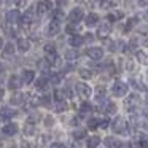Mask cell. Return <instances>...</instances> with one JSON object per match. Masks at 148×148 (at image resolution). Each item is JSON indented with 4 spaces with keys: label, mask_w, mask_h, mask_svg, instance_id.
<instances>
[{
    "label": "cell",
    "mask_w": 148,
    "mask_h": 148,
    "mask_svg": "<svg viewBox=\"0 0 148 148\" xmlns=\"http://www.w3.org/2000/svg\"><path fill=\"white\" fill-rule=\"evenodd\" d=\"M38 67L42 72H49V67H51V64H49L48 59H42V61L38 62Z\"/></svg>",
    "instance_id": "obj_25"
},
{
    "label": "cell",
    "mask_w": 148,
    "mask_h": 148,
    "mask_svg": "<svg viewBox=\"0 0 148 148\" xmlns=\"http://www.w3.org/2000/svg\"><path fill=\"white\" fill-rule=\"evenodd\" d=\"M3 72H5V67H3L2 64H0V80L3 78Z\"/></svg>",
    "instance_id": "obj_50"
},
{
    "label": "cell",
    "mask_w": 148,
    "mask_h": 148,
    "mask_svg": "<svg viewBox=\"0 0 148 148\" xmlns=\"http://www.w3.org/2000/svg\"><path fill=\"white\" fill-rule=\"evenodd\" d=\"M19 19H21V14H19V11H18V10H10L7 13V23L18 24V23H19Z\"/></svg>",
    "instance_id": "obj_9"
},
{
    "label": "cell",
    "mask_w": 148,
    "mask_h": 148,
    "mask_svg": "<svg viewBox=\"0 0 148 148\" xmlns=\"http://www.w3.org/2000/svg\"><path fill=\"white\" fill-rule=\"evenodd\" d=\"M49 61V64L51 65H59L61 64V61H59V56L56 54V53H53V54H48V58H46Z\"/></svg>",
    "instance_id": "obj_26"
},
{
    "label": "cell",
    "mask_w": 148,
    "mask_h": 148,
    "mask_svg": "<svg viewBox=\"0 0 148 148\" xmlns=\"http://www.w3.org/2000/svg\"><path fill=\"white\" fill-rule=\"evenodd\" d=\"M23 78H19V77H16V75H13V77L8 80V88L10 89H19L21 86H23Z\"/></svg>",
    "instance_id": "obj_11"
},
{
    "label": "cell",
    "mask_w": 148,
    "mask_h": 148,
    "mask_svg": "<svg viewBox=\"0 0 148 148\" xmlns=\"http://www.w3.org/2000/svg\"><path fill=\"white\" fill-rule=\"evenodd\" d=\"M13 115H14V112H13V110H10L8 107H3V108L0 110V116H2V118H5V119H10Z\"/></svg>",
    "instance_id": "obj_24"
},
{
    "label": "cell",
    "mask_w": 148,
    "mask_h": 148,
    "mask_svg": "<svg viewBox=\"0 0 148 148\" xmlns=\"http://www.w3.org/2000/svg\"><path fill=\"white\" fill-rule=\"evenodd\" d=\"M83 18H84V13H83L81 8H73V10L70 11V14H69V21H70L72 24H78Z\"/></svg>",
    "instance_id": "obj_4"
},
{
    "label": "cell",
    "mask_w": 148,
    "mask_h": 148,
    "mask_svg": "<svg viewBox=\"0 0 148 148\" xmlns=\"http://www.w3.org/2000/svg\"><path fill=\"white\" fill-rule=\"evenodd\" d=\"M24 99H26V94L14 92L13 96H11V99H10V103H11V105H21V103L24 102Z\"/></svg>",
    "instance_id": "obj_14"
},
{
    "label": "cell",
    "mask_w": 148,
    "mask_h": 148,
    "mask_svg": "<svg viewBox=\"0 0 148 148\" xmlns=\"http://www.w3.org/2000/svg\"><path fill=\"white\" fill-rule=\"evenodd\" d=\"M80 77L84 78V80H89V78H92V72L88 70V69H81V70H80Z\"/></svg>",
    "instance_id": "obj_31"
},
{
    "label": "cell",
    "mask_w": 148,
    "mask_h": 148,
    "mask_svg": "<svg viewBox=\"0 0 148 148\" xmlns=\"http://www.w3.org/2000/svg\"><path fill=\"white\" fill-rule=\"evenodd\" d=\"M143 113H145V116H147V118H148V108H147V110H145V112H143Z\"/></svg>",
    "instance_id": "obj_56"
},
{
    "label": "cell",
    "mask_w": 148,
    "mask_h": 148,
    "mask_svg": "<svg viewBox=\"0 0 148 148\" xmlns=\"http://www.w3.org/2000/svg\"><path fill=\"white\" fill-rule=\"evenodd\" d=\"M59 21H56V19H53L51 23L48 24V35L49 37H54V35H58L59 34Z\"/></svg>",
    "instance_id": "obj_12"
},
{
    "label": "cell",
    "mask_w": 148,
    "mask_h": 148,
    "mask_svg": "<svg viewBox=\"0 0 148 148\" xmlns=\"http://www.w3.org/2000/svg\"><path fill=\"white\" fill-rule=\"evenodd\" d=\"M3 96H5V91L0 88V102H2V99H3Z\"/></svg>",
    "instance_id": "obj_51"
},
{
    "label": "cell",
    "mask_w": 148,
    "mask_h": 148,
    "mask_svg": "<svg viewBox=\"0 0 148 148\" xmlns=\"http://www.w3.org/2000/svg\"><path fill=\"white\" fill-rule=\"evenodd\" d=\"M108 118H100L99 119V127H102V129H105V127H108Z\"/></svg>",
    "instance_id": "obj_41"
},
{
    "label": "cell",
    "mask_w": 148,
    "mask_h": 148,
    "mask_svg": "<svg viewBox=\"0 0 148 148\" xmlns=\"http://www.w3.org/2000/svg\"><path fill=\"white\" fill-rule=\"evenodd\" d=\"M49 148H67V147H65L64 143H53Z\"/></svg>",
    "instance_id": "obj_48"
},
{
    "label": "cell",
    "mask_w": 148,
    "mask_h": 148,
    "mask_svg": "<svg viewBox=\"0 0 148 148\" xmlns=\"http://www.w3.org/2000/svg\"><path fill=\"white\" fill-rule=\"evenodd\" d=\"M45 124L46 126H48V127H49V126H53V123H54V121H53V118H51V116H46V119H45Z\"/></svg>",
    "instance_id": "obj_47"
},
{
    "label": "cell",
    "mask_w": 148,
    "mask_h": 148,
    "mask_svg": "<svg viewBox=\"0 0 148 148\" xmlns=\"http://www.w3.org/2000/svg\"><path fill=\"white\" fill-rule=\"evenodd\" d=\"M54 97H56V100H64L65 99V92L61 91V89H56L54 91Z\"/></svg>",
    "instance_id": "obj_36"
},
{
    "label": "cell",
    "mask_w": 148,
    "mask_h": 148,
    "mask_svg": "<svg viewBox=\"0 0 148 148\" xmlns=\"http://www.w3.org/2000/svg\"><path fill=\"white\" fill-rule=\"evenodd\" d=\"M18 48H19V51H23V53L29 51V48H30L29 40H26V38H19V40H18Z\"/></svg>",
    "instance_id": "obj_18"
},
{
    "label": "cell",
    "mask_w": 148,
    "mask_h": 148,
    "mask_svg": "<svg viewBox=\"0 0 148 148\" xmlns=\"http://www.w3.org/2000/svg\"><path fill=\"white\" fill-rule=\"evenodd\" d=\"M23 81L26 84H29V83H32L34 81V78H35V72H32V70H24L23 72Z\"/></svg>",
    "instance_id": "obj_16"
},
{
    "label": "cell",
    "mask_w": 148,
    "mask_h": 148,
    "mask_svg": "<svg viewBox=\"0 0 148 148\" xmlns=\"http://www.w3.org/2000/svg\"><path fill=\"white\" fill-rule=\"evenodd\" d=\"M65 110H67V103L64 100H58V103H56V112H65Z\"/></svg>",
    "instance_id": "obj_32"
},
{
    "label": "cell",
    "mask_w": 148,
    "mask_h": 148,
    "mask_svg": "<svg viewBox=\"0 0 148 148\" xmlns=\"http://www.w3.org/2000/svg\"><path fill=\"white\" fill-rule=\"evenodd\" d=\"M35 88L40 91H46L48 89V80H46V78H38L37 83H35Z\"/></svg>",
    "instance_id": "obj_21"
},
{
    "label": "cell",
    "mask_w": 148,
    "mask_h": 148,
    "mask_svg": "<svg viewBox=\"0 0 148 148\" xmlns=\"http://www.w3.org/2000/svg\"><path fill=\"white\" fill-rule=\"evenodd\" d=\"M137 3L140 7H148V0H137Z\"/></svg>",
    "instance_id": "obj_49"
},
{
    "label": "cell",
    "mask_w": 148,
    "mask_h": 148,
    "mask_svg": "<svg viewBox=\"0 0 148 148\" xmlns=\"http://www.w3.org/2000/svg\"><path fill=\"white\" fill-rule=\"evenodd\" d=\"M14 3H16L18 8H24L27 5V0H14Z\"/></svg>",
    "instance_id": "obj_45"
},
{
    "label": "cell",
    "mask_w": 148,
    "mask_h": 148,
    "mask_svg": "<svg viewBox=\"0 0 148 148\" xmlns=\"http://www.w3.org/2000/svg\"><path fill=\"white\" fill-rule=\"evenodd\" d=\"M3 48H5V42L0 38V49H3Z\"/></svg>",
    "instance_id": "obj_52"
},
{
    "label": "cell",
    "mask_w": 148,
    "mask_h": 148,
    "mask_svg": "<svg viewBox=\"0 0 148 148\" xmlns=\"http://www.w3.org/2000/svg\"><path fill=\"white\" fill-rule=\"evenodd\" d=\"M53 8V3L51 0H42V2H38V5H37V13L38 14H46L49 13Z\"/></svg>",
    "instance_id": "obj_5"
},
{
    "label": "cell",
    "mask_w": 148,
    "mask_h": 148,
    "mask_svg": "<svg viewBox=\"0 0 148 148\" xmlns=\"http://www.w3.org/2000/svg\"><path fill=\"white\" fill-rule=\"evenodd\" d=\"M137 59H138V62H142V64L148 65V56L145 54L143 51H138V53H137Z\"/></svg>",
    "instance_id": "obj_30"
},
{
    "label": "cell",
    "mask_w": 148,
    "mask_h": 148,
    "mask_svg": "<svg viewBox=\"0 0 148 148\" xmlns=\"http://www.w3.org/2000/svg\"><path fill=\"white\" fill-rule=\"evenodd\" d=\"M35 11H37V8H29V10L24 13V16H23V23L26 24V26H29V24H35Z\"/></svg>",
    "instance_id": "obj_6"
},
{
    "label": "cell",
    "mask_w": 148,
    "mask_h": 148,
    "mask_svg": "<svg viewBox=\"0 0 148 148\" xmlns=\"http://www.w3.org/2000/svg\"><path fill=\"white\" fill-rule=\"evenodd\" d=\"M88 56H89L91 59H94V61H99V59H102V56H103V49L102 48H97V46L89 48V49H88Z\"/></svg>",
    "instance_id": "obj_8"
},
{
    "label": "cell",
    "mask_w": 148,
    "mask_h": 148,
    "mask_svg": "<svg viewBox=\"0 0 148 148\" xmlns=\"http://www.w3.org/2000/svg\"><path fill=\"white\" fill-rule=\"evenodd\" d=\"M84 135H86V131H84V129H77V131L73 132V137H75V138H78V140L84 138Z\"/></svg>",
    "instance_id": "obj_34"
},
{
    "label": "cell",
    "mask_w": 148,
    "mask_h": 148,
    "mask_svg": "<svg viewBox=\"0 0 148 148\" xmlns=\"http://www.w3.org/2000/svg\"><path fill=\"white\" fill-rule=\"evenodd\" d=\"M2 132H3L5 135H14V134L18 132V126L14 124V123H8L7 126H3Z\"/></svg>",
    "instance_id": "obj_15"
},
{
    "label": "cell",
    "mask_w": 148,
    "mask_h": 148,
    "mask_svg": "<svg viewBox=\"0 0 148 148\" xmlns=\"http://www.w3.org/2000/svg\"><path fill=\"white\" fill-rule=\"evenodd\" d=\"M138 143H140V148H148V137L147 135H142Z\"/></svg>",
    "instance_id": "obj_37"
},
{
    "label": "cell",
    "mask_w": 148,
    "mask_h": 148,
    "mask_svg": "<svg viewBox=\"0 0 148 148\" xmlns=\"http://www.w3.org/2000/svg\"><path fill=\"white\" fill-rule=\"evenodd\" d=\"M113 5V0H100V7L102 8H110Z\"/></svg>",
    "instance_id": "obj_42"
},
{
    "label": "cell",
    "mask_w": 148,
    "mask_h": 148,
    "mask_svg": "<svg viewBox=\"0 0 148 148\" xmlns=\"http://www.w3.org/2000/svg\"><path fill=\"white\" fill-rule=\"evenodd\" d=\"M97 23H99V16H97L96 13H89V14L86 16V26H88V27L96 26Z\"/></svg>",
    "instance_id": "obj_17"
},
{
    "label": "cell",
    "mask_w": 148,
    "mask_h": 148,
    "mask_svg": "<svg viewBox=\"0 0 148 148\" xmlns=\"http://www.w3.org/2000/svg\"><path fill=\"white\" fill-rule=\"evenodd\" d=\"M45 51L48 54H53V53H56V46L53 43H48V45H45Z\"/></svg>",
    "instance_id": "obj_39"
},
{
    "label": "cell",
    "mask_w": 148,
    "mask_h": 148,
    "mask_svg": "<svg viewBox=\"0 0 148 148\" xmlns=\"http://www.w3.org/2000/svg\"><path fill=\"white\" fill-rule=\"evenodd\" d=\"M13 53H14L13 43H7V45H5V48H3V58H11V56H13Z\"/></svg>",
    "instance_id": "obj_23"
},
{
    "label": "cell",
    "mask_w": 148,
    "mask_h": 148,
    "mask_svg": "<svg viewBox=\"0 0 148 148\" xmlns=\"http://www.w3.org/2000/svg\"><path fill=\"white\" fill-rule=\"evenodd\" d=\"M138 105H140V99H138V96H135V94H131V96L124 100V107L129 112H134Z\"/></svg>",
    "instance_id": "obj_3"
},
{
    "label": "cell",
    "mask_w": 148,
    "mask_h": 148,
    "mask_svg": "<svg viewBox=\"0 0 148 148\" xmlns=\"http://www.w3.org/2000/svg\"><path fill=\"white\" fill-rule=\"evenodd\" d=\"M24 134L26 135H34L35 134V126H34L32 119H29V121L26 123V126H24Z\"/></svg>",
    "instance_id": "obj_19"
},
{
    "label": "cell",
    "mask_w": 148,
    "mask_h": 148,
    "mask_svg": "<svg viewBox=\"0 0 148 148\" xmlns=\"http://www.w3.org/2000/svg\"><path fill=\"white\" fill-rule=\"evenodd\" d=\"M132 83H134V86L137 88V89H143V84H142L140 81H137V80H132Z\"/></svg>",
    "instance_id": "obj_46"
},
{
    "label": "cell",
    "mask_w": 148,
    "mask_h": 148,
    "mask_svg": "<svg viewBox=\"0 0 148 148\" xmlns=\"http://www.w3.org/2000/svg\"><path fill=\"white\" fill-rule=\"evenodd\" d=\"M54 19L56 21H62V19H64V13H62L61 10H56L54 11Z\"/></svg>",
    "instance_id": "obj_43"
},
{
    "label": "cell",
    "mask_w": 148,
    "mask_h": 148,
    "mask_svg": "<svg viewBox=\"0 0 148 148\" xmlns=\"http://www.w3.org/2000/svg\"><path fill=\"white\" fill-rule=\"evenodd\" d=\"M103 112L107 113H115L116 112V105L113 102H107L105 105H103Z\"/></svg>",
    "instance_id": "obj_28"
},
{
    "label": "cell",
    "mask_w": 148,
    "mask_h": 148,
    "mask_svg": "<svg viewBox=\"0 0 148 148\" xmlns=\"http://www.w3.org/2000/svg\"><path fill=\"white\" fill-rule=\"evenodd\" d=\"M88 126H89V129H96V127H99V119H89L88 121Z\"/></svg>",
    "instance_id": "obj_40"
},
{
    "label": "cell",
    "mask_w": 148,
    "mask_h": 148,
    "mask_svg": "<svg viewBox=\"0 0 148 148\" xmlns=\"http://www.w3.org/2000/svg\"><path fill=\"white\" fill-rule=\"evenodd\" d=\"M112 92H113V96H116V97L126 96V92H127V84L123 83V81H116L112 88Z\"/></svg>",
    "instance_id": "obj_2"
},
{
    "label": "cell",
    "mask_w": 148,
    "mask_h": 148,
    "mask_svg": "<svg viewBox=\"0 0 148 148\" xmlns=\"http://www.w3.org/2000/svg\"><path fill=\"white\" fill-rule=\"evenodd\" d=\"M99 143H100V137H97V135L89 137V138H88V142H86L88 148H97V145H99Z\"/></svg>",
    "instance_id": "obj_20"
},
{
    "label": "cell",
    "mask_w": 148,
    "mask_h": 148,
    "mask_svg": "<svg viewBox=\"0 0 148 148\" xmlns=\"http://www.w3.org/2000/svg\"><path fill=\"white\" fill-rule=\"evenodd\" d=\"M83 42H84V38L80 37V35H73V37H70V40H69V43H70L72 46H80V45H83Z\"/></svg>",
    "instance_id": "obj_22"
},
{
    "label": "cell",
    "mask_w": 148,
    "mask_h": 148,
    "mask_svg": "<svg viewBox=\"0 0 148 148\" xmlns=\"http://www.w3.org/2000/svg\"><path fill=\"white\" fill-rule=\"evenodd\" d=\"M77 92H78V96L80 97H83V99H88V97L91 96V88L88 86V84H84V83H77Z\"/></svg>",
    "instance_id": "obj_7"
},
{
    "label": "cell",
    "mask_w": 148,
    "mask_h": 148,
    "mask_svg": "<svg viewBox=\"0 0 148 148\" xmlns=\"http://www.w3.org/2000/svg\"><path fill=\"white\" fill-rule=\"evenodd\" d=\"M112 127H113V131H115L116 134H123V132H126V129H127V123L124 121V118L116 116V118L113 119Z\"/></svg>",
    "instance_id": "obj_1"
},
{
    "label": "cell",
    "mask_w": 148,
    "mask_h": 148,
    "mask_svg": "<svg viewBox=\"0 0 148 148\" xmlns=\"http://www.w3.org/2000/svg\"><path fill=\"white\" fill-rule=\"evenodd\" d=\"M80 110H81L83 113L91 112V105H89V103H86V102H83V103H81V107H80Z\"/></svg>",
    "instance_id": "obj_44"
},
{
    "label": "cell",
    "mask_w": 148,
    "mask_h": 148,
    "mask_svg": "<svg viewBox=\"0 0 148 148\" xmlns=\"http://www.w3.org/2000/svg\"><path fill=\"white\" fill-rule=\"evenodd\" d=\"M97 99H103L105 97V88L103 86H97Z\"/></svg>",
    "instance_id": "obj_38"
},
{
    "label": "cell",
    "mask_w": 148,
    "mask_h": 148,
    "mask_svg": "<svg viewBox=\"0 0 148 148\" xmlns=\"http://www.w3.org/2000/svg\"><path fill=\"white\" fill-rule=\"evenodd\" d=\"M49 81H51V84H58L59 81H61V75L56 73V72H53L51 77H49Z\"/></svg>",
    "instance_id": "obj_35"
},
{
    "label": "cell",
    "mask_w": 148,
    "mask_h": 148,
    "mask_svg": "<svg viewBox=\"0 0 148 148\" xmlns=\"http://www.w3.org/2000/svg\"><path fill=\"white\" fill-rule=\"evenodd\" d=\"M0 2H2V5H8V2H10V0H0Z\"/></svg>",
    "instance_id": "obj_55"
},
{
    "label": "cell",
    "mask_w": 148,
    "mask_h": 148,
    "mask_svg": "<svg viewBox=\"0 0 148 148\" xmlns=\"http://www.w3.org/2000/svg\"><path fill=\"white\" fill-rule=\"evenodd\" d=\"M23 148H32V147H30L29 143H26V142H24V143H23Z\"/></svg>",
    "instance_id": "obj_54"
},
{
    "label": "cell",
    "mask_w": 148,
    "mask_h": 148,
    "mask_svg": "<svg viewBox=\"0 0 148 148\" xmlns=\"http://www.w3.org/2000/svg\"><path fill=\"white\" fill-rule=\"evenodd\" d=\"M110 32H112V27H110V24H102V26L97 29V37L102 40H105L107 37L110 35Z\"/></svg>",
    "instance_id": "obj_10"
},
{
    "label": "cell",
    "mask_w": 148,
    "mask_h": 148,
    "mask_svg": "<svg viewBox=\"0 0 148 148\" xmlns=\"http://www.w3.org/2000/svg\"><path fill=\"white\" fill-rule=\"evenodd\" d=\"M56 2H58L59 5H65V2H67V0H56Z\"/></svg>",
    "instance_id": "obj_53"
},
{
    "label": "cell",
    "mask_w": 148,
    "mask_h": 148,
    "mask_svg": "<svg viewBox=\"0 0 148 148\" xmlns=\"http://www.w3.org/2000/svg\"><path fill=\"white\" fill-rule=\"evenodd\" d=\"M77 58H78V51H77V49H69V51L65 53V59H69V61H75Z\"/></svg>",
    "instance_id": "obj_27"
},
{
    "label": "cell",
    "mask_w": 148,
    "mask_h": 148,
    "mask_svg": "<svg viewBox=\"0 0 148 148\" xmlns=\"http://www.w3.org/2000/svg\"><path fill=\"white\" fill-rule=\"evenodd\" d=\"M145 102L148 103V91H147V97H145Z\"/></svg>",
    "instance_id": "obj_57"
},
{
    "label": "cell",
    "mask_w": 148,
    "mask_h": 148,
    "mask_svg": "<svg viewBox=\"0 0 148 148\" xmlns=\"http://www.w3.org/2000/svg\"><path fill=\"white\" fill-rule=\"evenodd\" d=\"M137 23H138V19H137V18H131V19H129L127 23H126V27H124V30H126V32H129V30H131L132 27H134L135 24H137Z\"/></svg>",
    "instance_id": "obj_29"
},
{
    "label": "cell",
    "mask_w": 148,
    "mask_h": 148,
    "mask_svg": "<svg viewBox=\"0 0 148 148\" xmlns=\"http://www.w3.org/2000/svg\"><path fill=\"white\" fill-rule=\"evenodd\" d=\"M123 18V13L121 11H115V13H110L108 14V21H118Z\"/></svg>",
    "instance_id": "obj_33"
},
{
    "label": "cell",
    "mask_w": 148,
    "mask_h": 148,
    "mask_svg": "<svg viewBox=\"0 0 148 148\" xmlns=\"http://www.w3.org/2000/svg\"><path fill=\"white\" fill-rule=\"evenodd\" d=\"M105 147L107 148H121L123 142L118 140V138H113V137H107L105 138Z\"/></svg>",
    "instance_id": "obj_13"
}]
</instances>
